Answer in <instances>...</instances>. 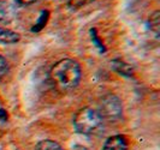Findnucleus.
I'll return each mask as SVG.
<instances>
[{
	"instance_id": "obj_12",
	"label": "nucleus",
	"mask_w": 160,
	"mask_h": 150,
	"mask_svg": "<svg viewBox=\"0 0 160 150\" xmlns=\"http://www.w3.org/2000/svg\"><path fill=\"white\" fill-rule=\"evenodd\" d=\"M8 71V61L5 60V58L4 56H0V78H2Z\"/></svg>"
},
{
	"instance_id": "obj_1",
	"label": "nucleus",
	"mask_w": 160,
	"mask_h": 150,
	"mask_svg": "<svg viewBox=\"0 0 160 150\" xmlns=\"http://www.w3.org/2000/svg\"><path fill=\"white\" fill-rule=\"evenodd\" d=\"M52 82L60 89L69 90L75 88L81 79V69L77 61L72 59H63L54 64L49 72Z\"/></svg>"
},
{
	"instance_id": "obj_11",
	"label": "nucleus",
	"mask_w": 160,
	"mask_h": 150,
	"mask_svg": "<svg viewBox=\"0 0 160 150\" xmlns=\"http://www.w3.org/2000/svg\"><path fill=\"white\" fill-rule=\"evenodd\" d=\"M94 0H69L68 4L72 8H81L86 5H88L90 2H93Z\"/></svg>"
},
{
	"instance_id": "obj_5",
	"label": "nucleus",
	"mask_w": 160,
	"mask_h": 150,
	"mask_svg": "<svg viewBox=\"0 0 160 150\" xmlns=\"http://www.w3.org/2000/svg\"><path fill=\"white\" fill-rule=\"evenodd\" d=\"M15 17V10L11 4L6 1H0V24H8Z\"/></svg>"
},
{
	"instance_id": "obj_10",
	"label": "nucleus",
	"mask_w": 160,
	"mask_h": 150,
	"mask_svg": "<svg viewBox=\"0 0 160 150\" xmlns=\"http://www.w3.org/2000/svg\"><path fill=\"white\" fill-rule=\"evenodd\" d=\"M47 18H48V11H42L40 18H39V21H38V23L35 24V27L32 29V31H40L41 29L43 28V25L46 24Z\"/></svg>"
},
{
	"instance_id": "obj_4",
	"label": "nucleus",
	"mask_w": 160,
	"mask_h": 150,
	"mask_svg": "<svg viewBox=\"0 0 160 150\" xmlns=\"http://www.w3.org/2000/svg\"><path fill=\"white\" fill-rule=\"evenodd\" d=\"M128 149V142L124 136L116 134L110 137L106 142L101 150H127Z\"/></svg>"
},
{
	"instance_id": "obj_7",
	"label": "nucleus",
	"mask_w": 160,
	"mask_h": 150,
	"mask_svg": "<svg viewBox=\"0 0 160 150\" xmlns=\"http://www.w3.org/2000/svg\"><path fill=\"white\" fill-rule=\"evenodd\" d=\"M112 67L114 71H117L119 75H123V76L130 77L132 75V69L127 63H124L122 60H118V59H116V60L112 61Z\"/></svg>"
},
{
	"instance_id": "obj_8",
	"label": "nucleus",
	"mask_w": 160,
	"mask_h": 150,
	"mask_svg": "<svg viewBox=\"0 0 160 150\" xmlns=\"http://www.w3.org/2000/svg\"><path fill=\"white\" fill-rule=\"evenodd\" d=\"M35 150H63L62 147L58 143L53 142V141H41L38 143V145L35 147Z\"/></svg>"
},
{
	"instance_id": "obj_3",
	"label": "nucleus",
	"mask_w": 160,
	"mask_h": 150,
	"mask_svg": "<svg viewBox=\"0 0 160 150\" xmlns=\"http://www.w3.org/2000/svg\"><path fill=\"white\" fill-rule=\"evenodd\" d=\"M98 112L101 115V118L116 120L120 118L122 112H123V106H122L120 100L116 95L107 94L101 99Z\"/></svg>"
},
{
	"instance_id": "obj_6",
	"label": "nucleus",
	"mask_w": 160,
	"mask_h": 150,
	"mask_svg": "<svg viewBox=\"0 0 160 150\" xmlns=\"http://www.w3.org/2000/svg\"><path fill=\"white\" fill-rule=\"evenodd\" d=\"M18 41H19V35L17 32L0 25V42L1 43H16Z\"/></svg>"
},
{
	"instance_id": "obj_9",
	"label": "nucleus",
	"mask_w": 160,
	"mask_h": 150,
	"mask_svg": "<svg viewBox=\"0 0 160 150\" xmlns=\"http://www.w3.org/2000/svg\"><path fill=\"white\" fill-rule=\"evenodd\" d=\"M159 15H160L159 11H155L154 13L151 15L149 21H148V23H149V28H151V30L155 34V36H158V35H159V27H160Z\"/></svg>"
},
{
	"instance_id": "obj_13",
	"label": "nucleus",
	"mask_w": 160,
	"mask_h": 150,
	"mask_svg": "<svg viewBox=\"0 0 160 150\" xmlns=\"http://www.w3.org/2000/svg\"><path fill=\"white\" fill-rule=\"evenodd\" d=\"M36 0H18V2L21 4V5H32V4H34Z\"/></svg>"
},
{
	"instance_id": "obj_2",
	"label": "nucleus",
	"mask_w": 160,
	"mask_h": 150,
	"mask_svg": "<svg viewBox=\"0 0 160 150\" xmlns=\"http://www.w3.org/2000/svg\"><path fill=\"white\" fill-rule=\"evenodd\" d=\"M102 121L101 115L96 109H93L90 107H84L76 112L73 117V127L78 133L82 134H90L100 126Z\"/></svg>"
}]
</instances>
